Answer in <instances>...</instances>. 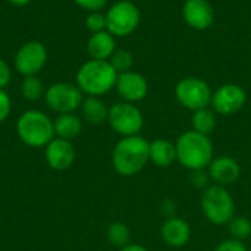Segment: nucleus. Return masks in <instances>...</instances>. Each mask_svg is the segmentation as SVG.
I'll use <instances>...</instances> for the list:
<instances>
[{"label": "nucleus", "instance_id": "nucleus-10", "mask_svg": "<svg viewBox=\"0 0 251 251\" xmlns=\"http://www.w3.org/2000/svg\"><path fill=\"white\" fill-rule=\"evenodd\" d=\"M47 62V50L41 41L31 40L24 43L15 54V69L24 75H37Z\"/></svg>", "mask_w": 251, "mask_h": 251}, {"label": "nucleus", "instance_id": "nucleus-25", "mask_svg": "<svg viewBox=\"0 0 251 251\" xmlns=\"http://www.w3.org/2000/svg\"><path fill=\"white\" fill-rule=\"evenodd\" d=\"M110 65L113 66V69L118 72V74H124V72H128V71H132V66H134V56L131 51L128 50H124V49H119L116 50L112 57L109 59Z\"/></svg>", "mask_w": 251, "mask_h": 251}, {"label": "nucleus", "instance_id": "nucleus-22", "mask_svg": "<svg viewBox=\"0 0 251 251\" xmlns=\"http://www.w3.org/2000/svg\"><path fill=\"white\" fill-rule=\"evenodd\" d=\"M106 237L107 241L118 249L131 244V229L124 222H112L106 229Z\"/></svg>", "mask_w": 251, "mask_h": 251}, {"label": "nucleus", "instance_id": "nucleus-24", "mask_svg": "<svg viewBox=\"0 0 251 251\" xmlns=\"http://www.w3.org/2000/svg\"><path fill=\"white\" fill-rule=\"evenodd\" d=\"M228 229L231 234V238L244 241L251 235V221L246 216H234L232 221L228 224Z\"/></svg>", "mask_w": 251, "mask_h": 251}, {"label": "nucleus", "instance_id": "nucleus-18", "mask_svg": "<svg viewBox=\"0 0 251 251\" xmlns=\"http://www.w3.org/2000/svg\"><path fill=\"white\" fill-rule=\"evenodd\" d=\"M150 162L157 168H169L176 162L175 143L157 138L150 143Z\"/></svg>", "mask_w": 251, "mask_h": 251}, {"label": "nucleus", "instance_id": "nucleus-29", "mask_svg": "<svg viewBox=\"0 0 251 251\" xmlns=\"http://www.w3.org/2000/svg\"><path fill=\"white\" fill-rule=\"evenodd\" d=\"M10 110H12L10 97L4 90L0 88V124L7 119V116L10 115Z\"/></svg>", "mask_w": 251, "mask_h": 251}, {"label": "nucleus", "instance_id": "nucleus-3", "mask_svg": "<svg viewBox=\"0 0 251 251\" xmlns=\"http://www.w3.org/2000/svg\"><path fill=\"white\" fill-rule=\"evenodd\" d=\"M118 72L113 69L109 60L90 59L76 72L78 88L93 97H101L115 88Z\"/></svg>", "mask_w": 251, "mask_h": 251}, {"label": "nucleus", "instance_id": "nucleus-16", "mask_svg": "<svg viewBox=\"0 0 251 251\" xmlns=\"http://www.w3.org/2000/svg\"><path fill=\"white\" fill-rule=\"evenodd\" d=\"M160 235L166 246L179 249L190 243L191 226L185 219H182L179 216H174V218L165 219V222L162 224V228H160Z\"/></svg>", "mask_w": 251, "mask_h": 251}, {"label": "nucleus", "instance_id": "nucleus-9", "mask_svg": "<svg viewBox=\"0 0 251 251\" xmlns=\"http://www.w3.org/2000/svg\"><path fill=\"white\" fill-rule=\"evenodd\" d=\"M44 99L49 109H51L57 115L74 113L76 109L81 107L84 93L78 88V85L68 82H56L46 90Z\"/></svg>", "mask_w": 251, "mask_h": 251}, {"label": "nucleus", "instance_id": "nucleus-5", "mask_svg": "<svg viewBox=\"0 0 251 251\" xmlns=\"http://www.w3.org/2000/svg\"><path fill=\"white\" fill-rule=\"evenodd\" d=\"M201 212L206 219L213 225H228L237 215V206L232 194L226 187L210 185L207 187L200 200Z\"/></svg>", "mask_w": 251, "mask_h": 251}, {"label": "nucleus", "instance_id": "nucleus-8", "mask_svg": "<svg viewBox=\"0 0 251 251\" xmlns=\"http://www.w3.org/2000/svg\"><path fill=\"white\" fill-rule=\"evenodd\" d=\"M107 122L110 128L121 137H131L140 135L144 126V116L134 103L119 101L109 107Z\"/></svg>", "mask_w": 251, "mask_h": 251}, {"label": "nucleus", "instance_id": "nucleus-30", "mask_svg": "<svg viewBox=\"0 0 251 251\" xmlns=\"http://www.w3.org/2000/svg\"><path fill=\"white\" fill-rule=\"evenodd\" d=\"M160 213L165 216V219L178 216V203L174 199H165L160 204Z\"/></svg>", "mask_w": 251, "mask_h": 251}, {"label": "nucleus", "instance_id": "nucleus-7", "mask_svg": "<svg viewBox=\"0 0 251 251\" xmlns=\"http://www.w3.org/2000/svg\"><path fill=\"white\" fill-rule=\"evenodd\" d=\"M212 96L213 91L210 85L204 79L196 76L184 78L175 87L176 101L191 112L209 107L212 103Z\"/></svg>", "mask_w": 251, "mask_h": 251}, {"label": "nucleus", "instance_id": "nucleus-11", "mask_svg": "<svg viewBox=\"0 0 251 251\" xmlns=\"http://www.w3.org/2000/svg\"><path fill=\"white\" fill-rule=\"evenodd\" d=\"M247 101V94L237 84H224L212 96V109L216 115L231 116L238 113Z\"/></svg>", "mask_w": 251, "mask_h": 251}, {"label": "nucleus", "instance_id": "nucleus-23", "mask_svg": "<svg viewBox=\"0 0 251 251\" xmlns=\"http://www.w3.org/2000/svg\"><path fill=\"white\" fill-rule=\"evenodd\" d=\"M44 85L43 81L37 76V75H29L25 76L22 84H21V94L29 100V101H35L38 99H41L44 96Z\"/></svg>", "mask_w": 251, "mask_h": 251}, {"label": "nucleus", "instance_id": "nucleus-19", "mask_svg": "<svg viewBox=\"0 0 251 251\" xmlns=\"http://www.w3.org/2000/svg\"><path fill=\"white\" fill-rule=\"evenodd\" d=\"M81 112H82L84 121L90 125H101V124L107 122L109 107L104 104V101L100 97L87 96L82 100Z\"/></svg>", "mask_w": 251, "mask_h": 251}, {"label": "nucleus", "instance_id": "nucleus-34", "mask_svg": "<svg viewBox=\"0 0 251 251\" xmlns=\"http://www.w3.org/2000/svg\"><path fill=\"white\" fill-rule=\"evenodd\" d=\"M10 4H13V6H26L28 3H31L32 0H7Z\"/></svg>", "mask_w": 251, "mask_h": 251}, {"label": "nucleus", "instance_id": "nucleus-13", "mask_svg": "<svg viewBox=\"0 0 251 251\" xmlns=\"http://www.w3.org/2000/svg\"><path fill=\"white\" fill-rule=\"evenodd\" d=\"M182 18L190 28L204 31L215 22V9L209 0H185Z\"/></svg>", "mask_w": 251, "mask_h": 251}, {"label": "nucleus", "instance_id": "nucleus-15", "mask_svg": "<svg viewBox=\"0 0 251 251\" xmlns=\"http://www.w3.org/2000/svg\"><path fill=\"white\" fill-rule=\"evenodd\" d=\"M44 156L51 169L66 171L75 162V149L71 141L56 137L46 146Z\"/></svg>", "mask_w": 251, "mask_h": 251}, {"label": "nucleus", "instance_id": "nucleus-12", "mask_svg": "<svg viewBox=\"0 0 251 251\" xmlns=\"http://www.w3.org/2000/svg\"><path fill=\"white\" fill-rule=\"evenodd\" d=\"M207 174L215 185L231 187L241 176V165L232 156H216L207 166Z\"/></svg>", "mask_w": 251, "mask_h": 251}, {"label": "nucleus", "instance_id": "nucleus-1", "mask_svg": "<svg viewBox=\"0 0 251 251\" xmlns=\"http://www.w3.org/2000/svg\"><path fill=\"white\" fill-rule=\"evenodd\" d=\"M150 162V141L141 135L121 137L112 151L113 169L122 176L140 174Z\"/></svg>", "mask_w": 251, "mask_h": 251}, {"label": "nucleus", "instance_id": "nucleus-33", "mask_svg": "<svg viewBox=\"0 0 251 251\" xmlns=\"http://www.w3.org/2000/svg\"><path fill=\"white\" fill-rule=\"evenodd\" d=\"M119 251H149V249H146L144 246H141V244H128V246H125V247H122V249H119Z\"/></svg>", "mask_w": 251, "mask_h": 251}, {"label": "nucleus", "instance_id": "nucleus-20", "mask_svg": "<svg viewBox=\"0 0 251 251\" xmlns=\"http://www.w3.org/2000/svg\"><path fill=\"white\" fill-rule=\"evenodd\" d=\"M53 126H54V135L57 138L71 141L81 134L82 121L75 113H63L53 121Z\"/></svg>", "mask_w": 251, "mask_h": 251}, {"label": "nucleus", "instance_id": "nucleus-31", "mask_svg": "<svg viewBox=\"0 0 251 251\" xmlns=\"http://www.w3.org/2000/svg\"><path fill=\"white\" fill-rule=\"evenodd\" d=\"M74 3L85 10L97 12V10H101L109 3V0H74Z\"/></svg>", "mask_w": 251, "mask_h": 251}, {"label": "nucleus", "instance_id": "nucleus-4", "mask_svg": "<svg viewBox=\"0 0 251 251\" xmlns=\"http://www.w3.org/2000/svg\"><path fill=\"white\" fill-rule=\"evenodd\" d=\"M16 134L28 147H46L54 138L53 121L41 110H26L16 121Z\"/></svg>", "mask_w": 251, "mask_h": 251}, {"label": "nucleus", "instance_id": "nucleus-27", "mask_svg": "<svg viewBox=\"0 0 251 251\" xmlns=\"http://www.w3.org/2000/svg\"><path fill=\"white\" fill-rule=\"evenodd\" d=\"M190 184L196 188V190H201L204 191L207 187H210V176L207 174L206 169H196V171H190Z\"/></svg>", "mask_w": 251, "mask_h": 251}, {"label": "nucleus", "instance_id": "nucleus-28", "mask_svg": "<svg viewBox=\"0 0 251 251\" xmlns=\"http://www.w3.org/2000/svg\"><path fill=\"white\" fill-rule=\"evenodd\" d=\"M213 251H249V249L246 247L244 241H238V240H234V238H229V240H224L221 241Z\"/></svg>", "mask_w": 251, "mask_h": 251}, {"label": "nucleus", "instance_id": "nucleus-14", "mask_svg": "<svg viewBox=\"0 0 251 251\" xmlns=\"http://www.w3.org/2000/svg\"><path fill=\"white\" fill-rule=\"evenodd\" d=\"M115 88L118 91V96L122 99V101H128V103L141 101L149 93L147 79L141 74L134 71L118 74Z\"/></svg>", "mask_w": 251, "mask_h": 251}, {"label": "nucleus", "instance_id": "nucleus-17", "mask_svg": "<svg viewBox=\"0 0 251 251\" xmlns=\"http://www.w3.org/2000/svg\"><path fill=\"white\" fill-rule=\"evenodd\" d=\"M87 51L91 59L96 60H109L116 51L115 37L109 31H101L91 34L87 43Z\"/></svg>", "mask_w": 251, "mask_h": 251}, {"label": "nucleus", "instance_id": "nucleus-6", "mask_svg": "<svg viewBox=\"0 0 251 251\" xmlns=\"http://www.w3.org/2000/svg\"><path fill=\"white\" fill-rule=\"evenodd\" d=\"M107 31L113 37H128L135 32L140 25L141 13L137 4L129 0L116 1L106 12Z\"/></svg>", "mask_w": 251, "mask_h": 251}, {"label": "nucleus", "instance_id": "nucleus-2", "mask_svg": "<svg viewBox=\"0 0 251 251\" xmlns=\"http://www.w3.org/2000/svg\"><path fill=\"white\" fill-rule=\"evenodd\" d=\"M176 162L185 169H207L215 157V149L210 137L199 134L193 129L181 134L175 143Z\"/></svg>", "mask_w": 251, "mask_h": 251}, {"label": "nucleus", "instance_id": "nucleus-32", "mask_svg": "<svg viewBox=\"0 0 251 251\" xmlns=\"http://www.w3.org/2000/svg\"><path fill=\"white\" fill-rule=\"evenodd\" d=\"M12 78V72H10V66L0 59V88L4 90V87H7V84L10 82Z\"/></svg>", "mask_w": 251, "mask_h": 251}, {"label": "nucleus", "instance_id": "nucleus-26", "mask_svg": "<svg viewBox=\"0 0 251 251\" xmlns=\"http://www.w3.org/2000/svg\"><path fill=\"white\" fill-rule=\"evenodd\" d=\"M85 26L91 34L107 31V19L106 13L97 10V12H90L85 18Z\"/></svg>", "mask_w": 251, "mask_h": 251}, {"label": "nucleus", "instance_id": "nucleus-21", "mask_svg": "<svg viewBox=\"0 0 251 251\" xmlns=\"http://www.w3.org/2000/svg\"><path fill=\"white\" fill-rule=\"evenodd\" d=\"M216 125H218V119H216V113L213 109L204 107V109L193 112V116H191L193 131L210 137L213 131L216 129Z\"/></svg>", "mask_w": 251, "mask_h": 251}]
</instances>
